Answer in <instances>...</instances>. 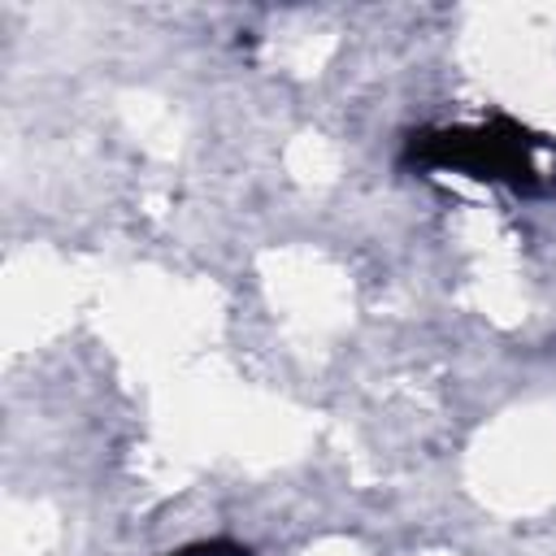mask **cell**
<instances>
[{
    "mask_svg": "<svg viewBox=\"0 0 556 556\" xmlns=\"http://www.w3.org/2000/svg\"><path fill=\"white\" fill-rule=\"evenodd\" d=\"M547 139L530 135L508 117H491L482 126H439L413 130L404 139V165L417 169H460L482 182H508L517 191L543 187V156Z\"/></svg>",
    "mask_w": 556,
    "mask_h": 556,
    "instance_id": "6da1fadb",
    "label": "cell"
},
{
    "mask_svg": "<svg viewBox=\"0 0 556 556\" xmlns=\"http://www.w3.org/2000/svg\"><path fill=\"white\" fill-rule=\"evenodd\" d=\"M169 556H200V543L195 547H182V552H169Z\"/></svg>",
    "mask_w": 556,
    "mask_h": 556,
    "instance_id": "7a4b0ae2",
    "label": "cell"
}]
</instances>
